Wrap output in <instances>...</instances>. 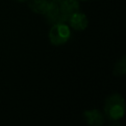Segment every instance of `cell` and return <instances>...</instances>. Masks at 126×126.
Wrapping results in <instances>:
<instances>
[{"instance_id":"1","label":"cell","mask_w":126,"mask_h":126,"mask_svg":"<svg viewBox=\"0 0 126 126\" xmlns=\"http://www.w3.org/2000/svg\"><path fill=\"white\" fill-rule=\"evenodd\" d=\"M125 101L120 94H110L104 101L103 115L110 121H118L124 117Z\"/></svg>"},{"instance_id":"2","label":"cell","mask_w":126,"mask_h":126,"mask_svg":"<svg viewBox=\"0 0 126 126\" xmlns=\"http://www.w3.org/2000/svg\"><path fill=\"white\" fill-rule=\"evenodd\" d=\"M71 36L70 27L66 23H58L51 25V28L48 32V38L51 44L55 46L65 44Z\"/></svg>"},{"instance_id":"3","label":"cell","mask_w":126,"mask_h":126,"mask_svg":"<svg viewBox=\"0 0 126 126\" xmlns=\"http://www.w3.org/2000/svg\"><path fill=\"white\" fill-rule=\"evenodd\" d=\"M61 2L62 0H48V7L43 16L50 25L58 23H67L68 21L67 17L61 12Z\"/></svg>"},{"instance_id":"4","label":"cell","mask_w":126,"mask_h":126,"mask_svg":"<svg viewBox=\"0 0 126 126\" xmlns=\"http://www.w3.org/2000/svg\"><path fill=\"white\" fill-rule=\"evenodd\" d=\"M67 24L74 31L82 32V31H85L88 28L89 19H88L86 14H84L83 12L77 11V12L73 13L72 15H70V17L68 18Z\"/></svg>"},{"instance_id":"5","label":"cell","mask_w":126,"mask_h":126,"mask_svg":"<svg viewBox=\"0 0 126 126\" xmlns=\"http://www.w3.org/2000/svg\"><path fill=\"white\" fill-rule=\"evenodd\" d=\"M104 115L103 113L98 110L97 108L88 109L83 112V119L84 121L91 125V126H100L104 122Z\"/></svg>"},{"instance_id":"6","label":"cell","mask_w":126,"mask_h":126,"mask_svg":"<svg viewBox=\"0 0 126 126\" xmlns=\"http://www.w3.org/2000/svg\"><path fill=\"white\" fill-rule=\"evenodd\" d=\"M61 12L67 17V19L73 13L80 11V1L79 0H62L61 5Z\"/></svg>"},{"instance_id":"7","label":"cell","mask_w":126,"mask_h":126,"mask_svg":"<svg viewBox=\"0 0 126 126\" xmlns=\"http://www.w3.org/2000/svg\"><path fill=\"white\" fill-rule=\"evenodd\" d=\"M28 5L32 12L43 15L47 10L48 0H30L28 2Z\"/></svg>"},{"instance_id":"8","label":"cell","mask_w":126,"mask_h":126,"mask_svg":"<svg viewBox=\"0 0 126 126\" xmlns=\"http://www.w3.org/2000/svg\"><path fill=\"white\" fill-rule=\"evenodd\" d=\"M126 73V57L122 56L113 67V74L117 77L123 76Z\"/></svg>"},{"instance_id":"9","label":"cell","mask_w":126,"mask_h":126,"mask_svg":"<svg viewBox=\"0 0 126 126\" xmlns=\"http://www.w3.org/2000/svg\"><path fill=\"white\" fill-rule=\"evenodd\" d=\"M14 1H16V2H19V3H23V2H26L27 0H14Z\"/></svg>"},{"instance_id":"10","label":"cell","mask_w":126,"mask_h":126,"mask_svg":"<svg viewBox=\"0 0 126 126\" xmlns=\"http://www.w3.org/2000/svg\"><path fill=\"white\" fill-rule=\"evenodd\" d=\"M79 1H91V0H79Z\"/></svg>"}]
</instances>
